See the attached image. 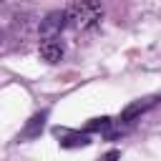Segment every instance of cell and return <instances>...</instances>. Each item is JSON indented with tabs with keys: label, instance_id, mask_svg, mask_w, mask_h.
Wrapping results in <instances>:
<instances>
[{
	"label": "cell",
	"instance_id": "6da1fadb",
	"mask_svg": "<svg viewBox=\"0 0 161 161\" xmlns=\"http://www.w3.org/2000/svg\"><path fill=\"white\" fill-rule=\"evenodd\" d=\"M65 13H68V25L80 33L96 28L103 18V8L98 0H78L70 8H65Z\"/></svg>",
	"mask_w": 161,
	"mask_h": 161
},
{
	"label": "cell",
	"instance_id": "7a4b0ae2",
	"mask_svg": "<svg viewBox=\"0 0 161 161\" xmlns=\"http://www.w3.org/2000/svg\"><path fill=\"white\" fill-rule=\"evenodd\" d=\"M65 25H68V13L65 10H50L40 20L38 33H40V38H53V35H60Z\"/></svg>",
	"mask_w": 161,
	"mask_h": 161
},
{
	"label": "cell",
	"instance_id": "3957f363",
	"mask_svg": "<svg viewBox=\"0 0 161 161\" xmlns=\"http://www.w3.org/2000/svg\"><path fill=\"white\" fill-rule=\"evenodd\" d=\"M156 103H158L156 98H141V101H133L131 106H126V108H123V113H121V118H118L121 131H128V126H131L141 113H146L151 106H156Z\"/></svg>",
	"mask_w": 161,
	"mask_h": 161
},
{
	"label": "cell",
	"instance_id": "277c9868",
	"mask_svg": "<svg viewBox=\"0 0 161 161\" xmlns=\"http://www.w3.org/2000/svg\"><path fill=\"white\" fill-rule=\"evenodd\" d=\"M53 133H55V138H58V143L63 146V148H83V146H88L91 143V136L83 131H70V128H60V126H55L53 128Z\"/></svg>",
	"mask_w": 161,
	"mask_h": 161
},
{
	"label": "cell",
	"instance_id": "5b68a950",
	"mask_svg": "<svg viewBox=\"0 0 161 161\" xmlns=\"http://www.w3.org/2000/svg\"><path fill=\"white\" fill-rule=\"evenodd\" d=\"M38 53L45 63H60L63 53H65V45L60 40V35H53V38H43L40 45H38Z\"/></svg>",
	"mask_w": 161,
	"mask_h": 161
},
{
	"label": "cell",
	"instance_id": "8992f818",
	"mask_svg": "<svg viewBox=\"0 0 161 161\" xmlns=\"http://www.w3.org/2000/svg\"><path fill=\"white\" fill-rule=\"evenodd\" d=\"M45 121H48V111H40V113L30 116L28 123H25V128H23V133L18 136V141L20 138H38L43 133V128H45Z\"/></svg>",
	"mask_w": 161,
	"mask_h": 161
},
{
	"label": "cell",
	"instance_id": "52a82bcc",
	"mask_svg": "<svg viewBox=\"0 0 161 161\" xmlns=\"http://www.w3.org/2000/svg\"><path fill=\"white\" fill-rule=\"evenodd\" d=\"M111 126H113V121H111L108 116H101V118H91L83 131H86V133H106Z\"/></svg>",
	"mask_w": 161,
	"mask_h": 161
},
{
	"label": "cell",
	"instance_id": "ba28073f",
	"mask_svg": "<svg viewBox=\"0 0 161 161\" xmlns=\"http://www.w3.org/2000/svg\"><path fill=\"white\" fill-rule=\"evenodd\" d=\"M3 40H5V33H3V30H0V45H3Z\"/></svg>",
	"mask_w": 161,
	"mask_h": 161
}]
</instances>
